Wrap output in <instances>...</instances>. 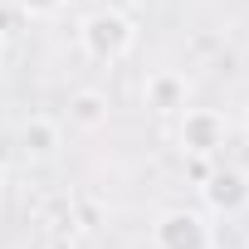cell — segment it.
Instances as JSON below:
<instances>
[{"mask_svg":"<svg viewBox=\"0 0 249 249\" xmlns=\"http://www.w3.org/2000/svg\"><path fill=\"white\" fill-rule=\"evenodd\" d=\"M137 44V30L127 15L117 10H93L78 20V49L93 59V64H122Z\"/></svg>","mask_w":249,"mask_h":249,"instance_id":"1","label":"cell"},{"mask_svg":"<svg viewBox=\"0 0 249 249\" xmlns=\"http://www.w3.org/2000/svg\"><path fill=\"white\" fill-rule=\"evenodd\" d=\"M152 249H215V230L200 210H166L152 225Z\"/></svg>","mask_w":249,"mask_h":249,"instance_id":"2","label":"cell"},{"mask_svg":"<svg viewBox=\"0 0 249 249\" xmlns=\"http://www.w3.org/2000/svg\"><path fill=\"white\" fill-rule=\"evenodd\" d=\"M181 147L191 157H215L230 137V122L215 112V107H181V127H176Z\"/></svg>","mask_w":249,"mask_h":249,"instance_id":"3","label":"cell"},{"mask_svg":"<svg viewBox=\"0 0 249 249\" xmlns=\"http://www.w3.org/2000/svg\"><path fill=\"white\" fill-rule=\"evenodd\" d=\"M205 205L215 210V215H239L244 205H249V181L239 176V171H215L210 181H205Z\"/></svg>","mask_w":249,"mask_h":249,"instance_id":"4","label":"cell"},{"mask_svg":"<svg viewBox=\"0 0 249 249\" xmlns=\"http://www.w3.org/2000/svg\"><path fill=\"white\" fill-rule=\"evenodd\" d=\"M186 98H191V88H186V78H181V73L161 69V73H152V78H147V107H157V112H181V107H186Z\"/></svg>","mask_w":249,"mask_h":249,"instance_id":"5","label":"cell"},{"mask_svg":"<svg viewBox=\"0 0 249 249\" xmlns=\"http://www.w3.org/2000/svg\"><path fill=\"white\" fill-rule=\"evenodd\" d=\"M69 117L78 122V127H103V122H107V98L98 93V88H83V93H73L69 98Z\"/></svg>","mask_w":249,"mask_h":249,"instance_id":"6","label":"cell"},{"mask_svg":"<svg viewBox=\"0 0 249 249\" xmlns=\"http://www.w3.org/2000/svg\"><path fill=\"white\" fill-rule=\"evenodd\" d=\"M54 137H59V132L49 127V122H30V127H25V147H30L35 157H49V152H54Z\"/></svg>","mask_w":249,"mask_h":249,"instance_id":"7","label":"cell"},{"mask_svg":"<svg viewBox=\"0 0 249 249\" xmlns=\"http://www.w3.org/2000/svg\"><path fill=\"white\" fill-rule=\"evenodd\" d=\"M15 5H20L30 20H54V15L69 5V0H15Z\"/></svg>","mask_w":249,"mask_h":249,"instance_id":"8","label":"cell"},{"mask_svg":"<svg viewBox=\"0 0 249 249\" xmlns=\"http://www.w3.org/2000/svg\"><path fill=\"white\" fill-rule=\"evenodd\" d=\"M0 49H5V30H0Z\"/></svg>","mask_w":249,"mask_h":249,"instance_id":"9","label":"cell"},{"mask_svg":"<svg viewBox=\"0 0 249 249\" xmlns=\"http://www.w3.org/2000/svg\"><path fill=\"white\" fill-rule=\"evenodd\" d=\"M244 132H249V112H244Z\"/></svg>","mask_w":249,"mask_h":249,"instance_id":"10","label":"cell"}]
</instances>
